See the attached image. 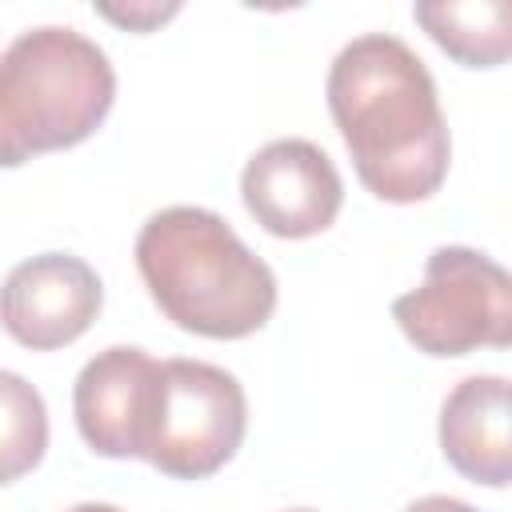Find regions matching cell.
Here are the masks:
<instances>
[{
	"label": "cell",
	"mask_w": 512,
	"mask_h": 512,
	"mask_svg": "<svg viewBox=\"0 0 512 512\" xmlns=\"http://www.w3.org/2000/svg\"><path fill=\"white\" fill-rule=\"evenodd\" d=\"M116 100V72L96 40L44 24L0 52V168L84 144Z\"/></svg>",
	"instance_id": "3957f363"
},
{
	"label": "cell",
	"mask_w": 512,
	"mask_h": 512,
	"mask_svg": "<svg viewBox=\"0 0 512 512\" xmlns=\"http://www.w3.org/2000/svg\"><path fill=\"white\" fill-rule=\"evenodd\" d=\"M416 24L464 68H496L512 52V4L508 0H440L416 4Z\"/></svg>",
	"instance_id": "30bf717a"
},
{
	"label": "cell",
	"mask_w": 512,
	"mask_h": 512,
	"mask_svg": "<svg viewBox=\"0 0 512 512\" xmlns=\"http://www.w3.org/2000/svg\"><path fill=\"white\" fill-rule=\"evenodd\" d=\"M156 380L160 360L132 344H112L80 368L72 388V412L84 444L96 456L128 460L144 452Z\"/></svg>",
	"instance_id": "ba28073f"
},
{
	"label": "cell",
	"mask_w": 512,
	"mask_h": 512,
	"mask_svg": "<svg viewBox=\"0 0 512 512\" xmlns=\"http://www.w3.org/2000/svg\"><path fill=\"white\" fill-rule=\"evenodd\" d=\"M240 196L264 232L280 240H308L340 216L344 180L320 144L284 136L252 152L240 176Z\"/></svg>",
	"instance_id": "8992f818"
},
{
	"label": "cell",
	"mask_w": 512,
	"mask_h": 512,
	"mask_svg": "<svg viewBox=\"0 0 512 512\" xmlns=\"http://www.w3.org/2000/svg\"><path fill=\"white\" fill-rule=\"evenodd\" d=\"M100 304L104 288L96 268L68 252L28 256L0 284V324L32 352H52L80 340L100 316Z\"/></svg>",
	"instance_id": "52a82bcc"
},
{
	"label": "cell",
	"mask_w": 512,
	"mask_h": 512,
	"mask_svg": "<svg viewBox=\"0 0 512 512\" xmlns=\"http://www.w3.org/2000/svg\"><path fill=\"white\" fill-rule=\"evenodd\" d=\"M288 512H312V508H288Z\"/></svg>",
	"instance_id": "9a60e30c"
},
{
	"label": "cell",
	"mask_w": 512,
	"mask_h": 512,
	"mask_svg": "<svg viewBox=\"0 0 512 512\" xmlns=\"http://www.w3.org/2000/svg\"><path fill=\"white\" fill-rule=\"evenodd\" d=\"M96 12L128 32H152L180 12V4H96Z\"/></svg>",
	"instance_id": "7c38bea8"
},
{
	"label": "cell",
	"mask_w": 512,
	"mask_h": 512,
	"mask_svg": "<svg viewBox=\"0 0 512 512\" xmlns=\"http://www.w3.org/2000/svg\"><path fill=\"white\" fill-rule=\"evenodd\" d=\"M136 268L156 308L208 340L252 336L276 312L272 268L212 208L172 204L148 216L136 236Z\"/></svg>",
	"instance_id": "7a4b0ae2"
},
{
	"label": "cell",
	"mask_w": 512,
	"mask_h": 512,
	"mask_svg": "<svg viewBox=\"0 0 512 512\" xmlns=\"http://www.w3.org/2000/svg\"><path fill=\"white\" fill-rule=\"evenodd\" d=\"M48 408L44 396L20 376L0 368V484L20 480L44 460Z\"/></svg>",
	"instance_id": "8fae6325"
},
{
	"label": "cell",
	"mask_w": 512,
	"mask_h": 512,
	"mask_svg": "<svg viewBox=\"0 0 512 512\" xmlns=\"http://www.w3.org/2000/svg\"><path fill=\"white\" fill-rule=\"evenodd\" d=\"M404 512H480V508H472V504H464L456 496H420Z\"/></svg>",
	"instance_id": "4fadbf2b"
},
{
	"label": "cell",
	"mask_w": 512,
	"mask_h": 512,
	"mask_svg": "<svg viewBox=\"0 0 512 512\" xmlns=\"http://www.w3.org/2000/svg\"><path fill=\"white\" fill-rule=\"evenodd\" d=\"M392 320L424 356H468L476 348L512 344V280L464 244L428 256L424 284L392 300Z\"/></svg>",
	"instance_id": "277c9868"
},
{
	"label": "cell",
	"mask_w": 512,
	"mask_h": 512,
	"mask_svg": "<svg viewBox=\"0 0 512 512\" xmlns=\"http://www.w3.org/2000/svg\"><path fill=\"white\" fill-rule=\"evenodd\" d=\"M244 428L248 400L232 372L208 360H160L140 460L172 480H204L236 456Z\"/></svg>",
	"instance_id": "5b68a950"
},
{
	"label": "cell",
	"mask_w": 512,
	"mask_h": 512,
	"mask_svg": "<svg viewBox=\"0 0 512 512\" xmlns=\"http://www.w3.org/2000/svg\"><path fill=\"white\" fill-rule=\"evenodd\" d=\"M512 412L504 376L460 380L440 408V452L472 484L504 488L512 480Z\"/></svg>",
	"instance_id": "9c48e42d"
},
{
	"label": "cell",
	"mask_w": 512,
	"mask_h": 512,
	"mask_svg": "<svg viewBox=\"0 0 512 512\" xmlns=\"http://www.w3.org/2000/svg\"><path fill=\"white\" fill-rule=\"evenodd\" d=\"M328 112L360 184L388 204L428 200L448 176V124L424 60L388 32L348 40L328 68Z\"/></svg>",
	"instance_id": "6da1fadb"
},
{
	"label": "cell",
	"mask_w": 512,
	"mask_h": 512,
	"mask_svg": "<svg viewBox=\"0 0 512 512\" xmlns=\"http://www.w3.org/2000/svg\"><path fill=\"white\" fill-rule=\"evenodd\" d=\"M68 512H120L116 504H96V500H88V504H76V508H68Z\"/></svg>",
	"instance_id": "5bb4252c"
}]
</instances>
